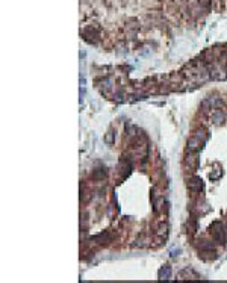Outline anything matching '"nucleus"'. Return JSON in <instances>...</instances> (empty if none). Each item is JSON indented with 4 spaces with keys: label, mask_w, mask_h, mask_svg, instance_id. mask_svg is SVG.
<instances>
[{
    "label": "nucleus",
    "mask_w": 227,
    "mask_h": 283,
    "mask_svg": "<svg viewBox=\"0 0 227 283\" xmlns=\"http://www.w3.org/2000/svg\"><path fill=\"white\" fill-rule=\"evenodd\" d=\"M211 232H212V236H214V239H215V241H218V242H224V241H226L224 227H223L221 223H215V224H212Z\"/></svg>",
    "instance_id": "obj_1"
},
{
    "label": "nucleus",
    "mask_w": 227,
    "mask_h": 283,
    "mask_svg": "<svg viewBox=\"0 0 227 283\" xmlns=\"http://www.w3.org/2000/svg\"><path fill=\"white\" fill-rule=\"evenodd\" d=\"M224 106V102L218 97H209L207 100L203 102V107L204 109H218V107Z\"/></svg>",
    "instance_id": "obj_2"
},
{
    "label": "nucleus",
    "mask_w": 227,
    "mask_h": 283,
    "mask_svg": "<svg viewBox=\"0 0 227 283\" xmlns=\"http://www.w3.org/2000/svg\"><path fill=\"white\" fill-rule=\"evenodd\" d=\"M188 188L192 192H200L203 189V180L200 177H191L189 182H188Z\"/></svg>",
    "instance_id": "obj_3"
},
{
    "label": "nucleus",
    "mask_w": 227,
    "mask_h": 283,
    "mask_svg": "<svg viewBox=\"0 0 227 283\" xmlns=\"http://www.w3.org/2000/svg\"><path fill=\"white\" fill-rule=\"evenodd\" d=\"M224 120H226V114H224L223 111H220V109L212 111V114H211V121H212L214 124H223Z\"/></svg>",
    "instance_id": "obj_4"
},
{
    "label": "nucleus",
    "mask_w": 227,
    "mask_h": 283,
    "mask_svg": "<svg viewBox=\"0 0 227 283\" xmlns=\"http://www.w3.org/2000/svg\"><path fill=\"white\" fill-rule=\"evenodd\" d=\"M185 164H186V167L189 168V171H195V168L198 167V157H197L195 154H188Z\"/></svg>",
    "instance_id": "obj_5"
},
{
    "label": "nucleus",
    "mask_w": 227,
    "mask_h": 283,
    "mask_svg": "<svg viewBox=\"0 0 227 283\" xmlns=\"http://www.w3.org/2000/svg\"><path fill=\"white\" fill-rule=\"evenodd\" d=\"M94 241L99 242V244H108V242L112 241V235L109 232H104V233H100V235L94 236Z\"/></svg>",
    "instance_id": "obj_6"
},
{
    "label": "nucleus",
    "mask_w": 227,
    "mask_h": 283,
    "mask_svg": "<svg viewBox=\"0 0 227 283\" xmlns=\"http://www.w3.org/2000/svg\"><path fill=\"white\" fill-rule=\"evenodd\" d=\"M171 277V268L168 265H165L164 268H160V271H159V279L160 280H168Z\"/></svg>",
    "instance_id": "obj_7"
},
{
    "label": "nucleus",
    "mask_w": 227,
    "mask_h": 283,
    "mask_svg": "<svg viewBox=\"0 0 227 283\" xmlns=\"http://www.w3.org/2000/svg\"><path fill=\"white\" fill-rule=\"evenodd\" d=\"M104 174H106V173H104V168H95V170L92 171V176L91 177H92L94 180H103Z\"/></svg>",
    "instance_id": "obj_8"
},
{
    "label": "nucleus",
    "mask_w": 227,
    "mask_h": 283,
    "mask_svg": "<svg viewBox=\"0 0 227 283\" xmlns=\"http://www.w3.org/2000/svg\"><path fill=\"white\" fill-rule=\"evenodd\" d=\"M104 142H106L108 145H112L114 142H115V133H114V130H109V132L106 133V136H104Z\"/></svg>",
    "instance_id": "obj_9"
}]
</instances>
